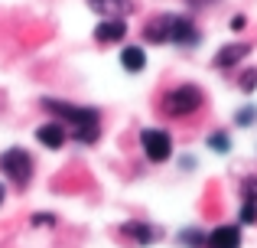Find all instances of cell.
<instances>
[{
  "mask_svg": "<svg viewBox=\"0 0 257 248\" xmlns=\"http://www.w3.org/2000/svg\"><path fill=\"white\" fill-rule=\"evenodd\" d=\"M65 137H69V127H65L62 121H46V124L36 127V140L46 144L49 150H59V147L65 144Z\"/></svg>",
  "mask_w": 257,
  "mask_h": 248,
  "instance_id": "6",
  "label": "cell"
},
{
  "mask_svg": "<svg viewBox=\"0 0 257 248\" xmlns=\"http://www.w3.org/2000/svg\"><path fill=\"white\" fill-rule=\"evenodd\" d=\"M120 65H124L131 75H137L147 65V52L140 49V46H124V49H120Z\"/></svg>",
  "mask_w": 257,
  "mask_h": 248,
  "instance_id": "11",
  "label": "cell"
},
{
  "mask_svg": "<svg viewBox=\"0 0 257 248\" xmlns=\"http://www.w3.org/2000/svg\"><path fill=\"white\" fill-rule=\"evenodd\" d=\"M124 36H127L124 20H104V23L94 26V39H98V43H120Z\"/></svg>",
  "mask_w": 257,
  "mask_h": 248,
  "instance_id": "9",
  "label": "cell"
},
{
  "mask_svg": "<svg viewBox=\"0 0 257 248\" xmlns=\"http://www.w3.org/2000/svg\"><path fill=\"white\" fill-rule=\"evenodd\" d=\"M192 7H208V4H215V0H189Z\"/></svg>",
  "mask_w": 257,
  "mask_h": 248,
  "instance_id": "22",
  "label": "cell"
},
{
  "mask_svg": "<svg viewBox=\"0 0 257 248\" xmlns=\"http://www.w3.org/2000/svg\"><path fill=\"white\" fill-rule=\"evenodd\" d=\"M251 121H257V108H241L238 118H234V124H238V127H247Z\"/></svg>",
  "mask_w": 257,
  "mask_h": 248,
  "instance_id": "17",
  "label": "cell"
},
{
  "mask_svg": "<svg viewBox=\"0 0 257 248\" xmlns=\"http://www.w3.org/2000/svg\"><path fill=\"white\" fill-rule=\"evenodd\" d=\"M247 52H251V46H247V43H231V46H225V49L215 56V65H218V69H231V65L241 62Z\"/></svg>",
  "mask_w": 257,
  "mask_h": 248,
  "instance_id": "10",
  "label": "cell"
},
{
  "mask_svg": "<svg viewBox=\"0 0 257 248\" xmlns=\"http://www.w3.org/2000/svg\"><path fill=\"white\" fill-rule=\"evenodd\" d=\"M202 108V92L195 85H176L163 95V111L170 118H189Z\"/></svg>",
  "mask_w": 257,
  "mask_h": 248,
  "instance_id": "2",
  "label": "cell"
},
{
  "mask_svg": "<svg viewBox=\"0 0 257 248\" xmlns=\"http://www.w3.org/2000/svg\"><path fill=\"white\" fill-rule=\"evenodd\" d=\"M0 170H4L13 183L23 186L26 180L33 177V157L23 150V147H10L7 153H0Z\"/></svg>",
  "mask_w": 257,
  "mask_h": 248,
  "instance_id": "4",
  "label": "cell"
},
{
  "mask_svg": "<svg viewBox=\"0 0 257 248\" xmlns=\"http://www.w3.org/2000/svg\"><path fill=\"white\" fill-rule=\"evenodd\" d=\"M33 222H36V225H52L56 219H52V216H33Z\"/></svg>",
  "mask_w": 257,
  "mask_h": 248,
  "instance_id": "21",
  "label": "cell"
},
{
  "mask_svg": "<svg viewBox=\"0 0 257 248\" xmlns=\"http://www.w3.org/2000/svg\"><path fill=\"white\" fill-rule=\"evenodd\" d=\"M88 7H91L94 13H101L104 20H124L127 13L134 10L131 0H88Z\"/></svg>",
  "mask_w": 257,
  "mask_h": 248,
  "instance_id": "8",
  "label": "cell"
},
{
  "mask_svg": "<svg viewBox=\"0 0 257 248\" xmlns=\"http://www.w3.org/2000/svg\"><path fill=\"white\" fill-rule=\"evenodd\" d=\"M257 89V69H247L244 78H241V92H254Z\"/></svg>",
  "mask_w": 257,
  "mask_h": 248,
  "instance_id": "19",
  "label": "cell"
},
{
  "mask_svg": "<svg viewBox=\"0 0 257 248\" xmlns=\"http://www.w3.org/2000/svg\"><path fill=\"white\" fill-rule=\"evenodd\" d=\"M170 43L173 46H195L199 43V30L189 17H170Z\"/></svg>",
  "mask_w": 257,
  "mask_h": 248,
  "instance_id": "5",
  "label": "cell"
},
{
  "mask_svg": "<svg viewBox=\"0 0 257 248\" xmlns=\"http://www.w3.org/2000/svg\"><path fill=\"white\" fill-rule=\"evenodd\" d=\"M4 196H7V190H4V183H0V203H4Z\"/></svg>",
  "mask_w": 257,
  "mask_h": 248,
  "instance_id": "23",
  "label": "cell"
},
{
  "mask_svg": "<svg viewBox=\"0 0 257 248\" xmlns=\"http://www.w3.org/2000/svg\"><path fill=\"white\" fill-rule=\"evenodd\" d=\"M144 36L150 39V43H170V17H160L157 23H150L144 30Z\"/></svg>",
  "mask_w": 257,
  "mask_h": 248,
  "instance_id": "12",
  "label": "cell"
},
{
  "mask_svg": "<svg viewBox=\"0 0 257 248\" xmlns=\"http://www.w3.org/2000/svg\"><path fill=\"white\" fill-rule=\"evenodd\" d=\"M140 147H144L147 160L163 163V160H170V153H173V137L166 131H160V127H144V131H140Z\"/></svg>",
  "mask_w": 257,
  "mask_h": 248,
  "instance_id": "3",
  "label": "cell"
},
{
  "mask_svg": "<svg viewBox=\"0 0 257 248\" xmlns=\"http://www.w3.org/2000/svg\"><path fill=\"white\" fill-rule=\"evenodd\" d=\"M179 242H186V245H192V248H202V245H205V235L195 232V229H186V235H179Z\"/></svg>",
  "mask_w": 257,
  "mask_h": 248,
  "instance_id": "16",
  "label": "cell"
},
{
  "mask_svg": "<svg viewBox=\"0 0 257 248\" xmlns=\"http://www.w3.org/2000/svg\"><path fill=\"white\" fill-rule=\"evenodd\" d=\"M205 248H241V229L238 225H218L205 235Z\"/></svg>",
  "mask_w": 257,
  "mask_h": 248,
  "instance_id": "7",
  "label": "cell"
},
{
  "mask_svg": "<svg viewBox=\"0 0 257 248\" xmlns=\"http://www.w3.org/2000/svg\"><path fill=\"white\" fill-rule=\"evenodd\" d=\"M241 193H244V199L257 203V177H247L244 183H241Z\"/></svg>",
  "mask_w": 257,
  "mask_h": 248,
  "instance_id": "18",
  "label": "cell"
},
{
  "mask_svg": "<svg viewBox=\"0 0 257 248\" xmlns=\"http://www.w3.org/2000/svg\"><path fill=\"white\" fill-rule=\"evenodd\" d=\"M208 147L218 150V153H228V150H231V137H228L225 131H215L212 137H208Z\"/></svg>",
  "mask_w": 257,
  "mask_h": 248,
  "instance_id": "14",
  "label": "cell"
},
{
  "mask_svg": "<svg viewBox=\"0 0 257 248\" xmlns=\"http://www.w3.org/2000/svg\"><path fill=\"white\" fill-rule=\"evenodd\" d=\"M244 26H247V20H244V17H241V13H238V17L231 20V30H238V33H241V30H244Z\"/></svg>",
  "mask_w": 257,
  "mask_h": 248,
  "instance_id": "20",
  "label": "cell"
},
{
  "mask_svg": "<svg viewBox=\"0 0 257 248\" xmlns=\"http://www.w3.org/2000/svg\"><path fill=\"white\" fill-rule=\"evenodd\" d=\"M124 232H131L134 242H140V245H150L153 238H157L153 225H147V222H127V225H124Z\"/></svg>",
  "mask_w": 257,
  "mask_h": 248,
  "instance_id": "13",
  "label": "cell"
},
{
  "mask_svg": "<svg viewBox=\"0 0 257 248\" xmlns=\"http://www.w3.org/2000/svg\"><path fill=\"white\" fill-rule=\"evenodd\" d=\"M43 108L52 111L56 118H62V124L72 127V137H75V140H82V144H94V140H98V134H101L98 108H78V105L59 102V98H46Z\"/></svg>",
  "mask_w": 257,
  "mask_h": 248,
  "instance_id": "1",
  "label": "cell"
},
{
  "mask_svg": "<svg viewBox=\"0 0 257 248\" xmlns=\"http://www.w3.org/2000/svg\"><path fill=\"white\" fill-rule=\"evenodd\" d=\"M241 222H244V225H257V203L244 199V206H241Z\"/></svg>",
  "mask_w": 257,
  "mask_h": 248,
  "instance_id": "15",
  "label": "cell"
}]
</instances>
